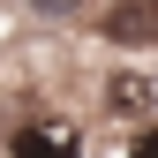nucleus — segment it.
<instances>
[{
	"label": "nucleus",
	"mask_w": 158,
	"mask_h": 158,
	"mask_svg": "<svg viewBox=\"0 0 158 158\" xmlns=\"http://www.w3.org/2000/svg\"><path fill=\"white\" fill-rule=\"evenodd\" d=\"M128 158H158V128H143V135H135V143H128Z\"/></svg>",
	"instance_id": "nucleus-4"
},
{
	"label": "nucleus",
	"mask_w": 158,
	"mask_h": 158,
	"mask_svg": "<svg viewBox=\"0 0 158 158\" xmlns=\"http://www.w3.org/2000/svg\"><path fill=\"white\" fill-rule=\"evenodd\" d=\"M106 98H113V106H121V113H143V106H151V83H113Z\"/></svg>",
	"instance_id": "nucleus-3"
},
{
	"label": "nucleus",
	"mask_w": 158,
	"mask_h": 158,
	"mask_svg": "<svg viewBox=\"0 0 158 158\" xmlns=\"http://www.w3.org/2000/svg\"><path fill=\"white\" fill-rule=\"evenodd\" d=\"M106 38L113 45H158V0H113L106 8Z\"/></svg>",
	"instance_id": "nucleus-1"
},
{
	"label": "nucleus",
	"mask_w": 158,
	"mask_h": 158,
	"mask_svg": "<svg viewBox=\"0 0 158 158\" xmlns=\"http://www.w3.org/2000/svg\"><path fill=\"white\" fill-rule=\"evenodd\" d=\"M75 8V0H38V15H68Z\"/></svg>",
	"instance_id": "nucleus-5"
},
{
	"label": "nucleus",
	"mask_w": 158,
	"mask_h": 158,
	"mask_svg": "<svg viewBox=\"0 0 158 158\" xmlns=\"http://www.w3.org/2000/svg\"><path fill=\"white\" fill-rule=\"evenodd\" d=\"M83 143H75V128L68 121H38L23 135H8V158H75Z\"/></svg>",
	"instance_id": "nucleus-2"
}]
</instances>
